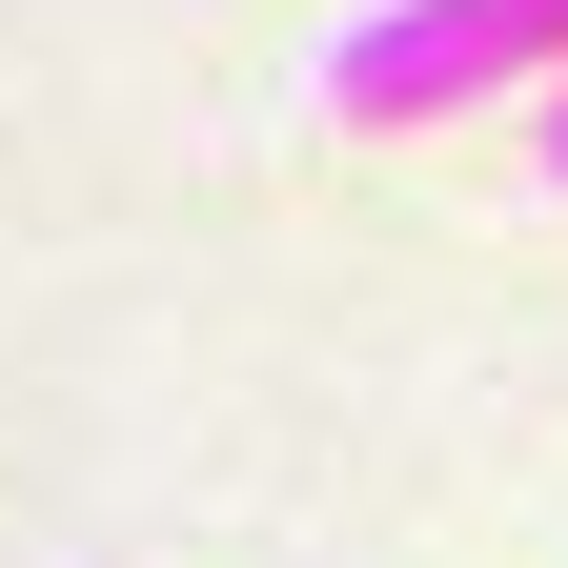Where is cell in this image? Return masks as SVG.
Returning <instances> with one entry per match:
<instances>
[{
  "label": "cell",
  "instance_id": "cell-1",
  "mask_svg": "<svg viewBox=\"0 0 568 568\" xmlns=\"http://www.w3.org/2000/svg\"><path fill=\"white\" fill-rule=\"evenodd\" d=\"M568 61V0H386V21L325 41V102L345 122H447V102H508Z\"/></svg>",
  "mask_w": 568,
  "mask_h": 568
},
{
  "label": "cell",
  "instance_id": "cell-2",
  "mask_svg": "<svg viewBox=\"0 0 568 568\" xmlns=\"http://www.w3.org/2000/svg\"><path fill=\"white\" fill-rule=\"evenodd\" d=\"M548 183H568V122H548Z\"/></svg>",
  "mask_w": 568,
  "mask_h": 568
}]
</instances>
